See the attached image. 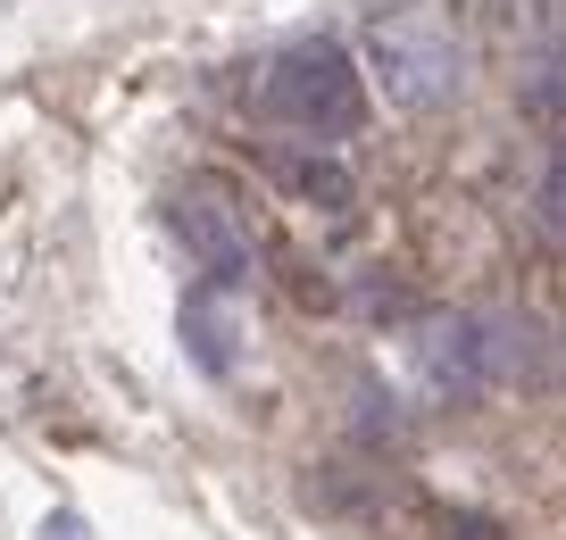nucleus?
<instances>
[{"label": "nucleus", "instance_id": "1", "mask_svg": "<svg viewBox=\"0 0 566 540\" xmlns=\"http://www.w3.org/2000/svg\"><path fill=\"white\" fill-rule=\"evenodd\" d=\"M358 67L400 117H433L475 75V25L459 0H375L358 25Z\"/></svg>", "mask_w": 566, "mask_h": 540}, {"label": "nucleus", "instance_id": "2", "mask_svg": "<svg viewBox=\"0 0 566 540\" xmlns=\"http://www.w3.org/2000/svg\"><path fill=\"white\" fill-rule=\"evenodd\" d=\"M259 100H266V117H275L283 134L334 150V141H350L358 125H367V67H358L342 42L308 34V42H292V51L266 67Z\"/></svg>", "mask_w": 566, "mask_h": 540}, {"label": "nucleus", "instance_id": "3", "mask_svg": "<svg viewBox=\"0 0 566 540\" xmlns=\"http://www.w3.org/2000/svg\"><path fill=\"white\" fill-rule=\"evenodd\" d=\"M167 225L184 233V250L200 258V275H209V283H250V266H259V242H250L242 200H233L217 174H192V183L167 200Z\"/></svg>", "mask_w": 566, "mask_h": 540}, {"label": "nucleus", "instance_id": "4", "mask_svg": "<svg viewBox=\"0 0 566 540\" xmlns=\"http://www.w3.org/2000/svg\"><path fill=\"white\" fill-rule=\"evenodd\" d=\"M250 341H259V316H250V292L242 283H200L192 299H184V349H192L200 374H242Z\"/></svg>", "mask_w": 566, "mask_h": 540}, {"label": "nucleus", "instance_id": "5", "mask_svg": "<svg viewBox=\"0 0 566 540\" xmlns=\"http://www.w3.org/2000/svg\"><path fill=\"white\" fill-rule=\"evenodd\" d=\"M516 108H525L542 134H566V9L542 25V42H533L525 84H516Z\"/></svg>", "mask_w": 566, "mask_h": 540}, {"label": "nucleus", "instance_id": "6", "mask_svg": "<svg viewBox=\"0 0 566 540\" xmlns=\"http://www.w3.org/2000/svg\"><path fill=\"white\" fill-rule=\"evenodd\" d=\"M283 183L301 200H317V209H350V167H342V158H292Z\"/></svg>", "mask_w": 566, "mask_h": 540}, {"label": "nucleus", "instance_id": "7", "mask_svg": "<svg viewBox=\"0 0 566 540\" xmlns=\"http://www.w3.org/2000/svg\"><path fill=\"white\" fill-rule=\"evenodd\" d=\"M542 225H549V242H566V150L549 158V183H542Z\"/></svg>", "mask_w": 566, "mask_h": 540}, {"label": "nucleus", "instance_id": "8", "mask_svg": "<svg viewBox=\"0 0 566 540\" xmlns=\"http://www.w3.org/2000/svg\"><path fill=\"white\" fill-rule=\"evenodd\" d=\"M450 540H500V523H483V516H450Z\"/></svg>", "mask_w": 566, "mask_h": 540}, {"label": "nucleus", "instance_id": "9", "mask_svg": "<svg viewBox=\"0 0 566 540\" xmlns=\"http://www.w3.org/2000/svg\"><path fill=\"white\" fill-rule=\"evenodd\" d=\"M42 540H92V532H84L75 516H51V523H42Z\"/></svg>", "mask_w": 566, "mask_h": 540}]
</instances>
